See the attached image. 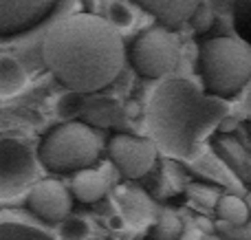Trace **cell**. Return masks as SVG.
<instances>
[{
  "label": "cell",
  "mask_w": 251,
  "mask_h": 240,
  "mask_svg": "<svg viewBox=\"0 0 251 240\" xmlns=\"http://www.w3.org/2000/svg\"><path fill=\"white\" fill-rule=\"evenodd\" d=\"M42 60L71 93H95L124 66L122 31L95 13L60 18L42 38Z\"/></svg>",
  "instance_id": "cell-1"
},
{
  "label": "cell",
  "mask_w": 251,
  "mask_h": 240,
  "mask_svg": "<svg viewBox=\"0 0 251 240\" xmlns=\"http://www.w3.org/2000/svg\"><path fill=\"white\" fill-rule=\"evenodd\" d=\"M227 113L225 99L205 95L190 79L170 77L148 99L146 126L163 154L178 161H194L203 152L205 139L221 126Z\"/></svg>",
  "instance_id": "cell-2"
},
{
  "label": "cell",
  "mask_w": 251,
  "mask_h": 240,
  "mask_svg": "<svg viewBox=\"0 0 251 240\" xmlns=\"http://www.w3.org/2000/svg\"><path fill=\"white\" fill-rule=\"evenodd\" d=\"M205 88L218 99L234 97L251 79V47L238 38L205 40L199 51Z\"/></svg>",
  "instance_id": "cell-3"
},
{
  "label": "cell",
  "mask_w": 251,
  "mask_h": 240,
  "mask_svg": "<svg viewBox=\"0 0 251 240\" xmlns=\"http://www.w3.org/2000/svg\"><path fill=\"white\" fill-rule=\"evenodd\" d=\"M101 154V141L91 126L82 121H66L53 128L40 144V163L57 174H77L91 170Z\"/></svg>",
  "instance_id": "cell-4"
},
{
  "label": "cell",
  "mask_w": 251,
  "mask_h": 240,
  "mask_svg": "<svg viewBox=\"0 0 251 240\" xmlns=\"http://www.w3.org/2000/svg\"><path fill=\"white\" fill-rule=\"evenodd\" d=\"M40 157L33 148L18 137H2L0 141V201L9 203L13 198L29 194L35 183H40Z\"/></svg>",
  "instance_id": "cell-5"
},
{
  "label": "cell",
  "mask_w": 251,
  "mask_h": 240,
  "mask_svg": "<svg viewBox=\"0 0 251 240\" xmlns=\"http://www.w3.org/2000/svg\"><path fill=\"white\" fill-rule=\"evenodd\" d=\"M178 40L165 26H150L134 38L130 47V62L143 77L161 79L178 64Z\"/></svg>",
  "instance_id": "cell-6"
},
{
  "label": "cell",
  "mask_w": 251,
  "mask_h": 240,
  "mask_svg": "<svg viewBox=\"0 0 251 240\" xmlns=\"http://www.w3.org/2000/svg\"><path fill=\"white\" fill-rule=\"evenodd\" d=\"M156 145L152 139L134 135H115L108 141L110 161L126 179H141L156 161Z\"/></svg>",
  "instance_id": "cell-7"
},
{
  "label": "cell",
  "mask_w": 251,
  "mask_h": 240,
  "mask_svg": "<svg viewBox=\"0 0 251 240\" xmlns=\"http://www.w3.org/2000/svg\"><path fill=\"white\" fill-rule=\"evenodd\" d=\"M57 0H0V38L31 31L53 11Z\"/></svg>",
  "instance_id": "cell-8"
},
{
  "label": "cell",
  "mask_w": 251,
  "mask_h": 240,
  "mask_svg": "<svg viewBox=\"0 0 251 240\" xmlns=\"http://www.w3.org/2000/svg\"><path fill=\"white\" fill-rule=\"evenodd\" d=\"M26 205L49 223H64L71 214V192L55 179H42L26 194Z\"/></svg>",
  "instance_id": "cell-9"
},
{
  "label": "cell",
  "mask_w": 251,
  "mask_h": 240,
  "mask_svg": "<svg viewBox=\"0 0 251 240\" xmlns=\"http://www.w3.org/2000/svg\"><path fill=\"white\" fill-rule=\"evenodd\" d=\"M115 203H117L119 212H122L124 223H128L130 227L139 229V227H146V225L156 220L154 201L139 188L119 185L117 192H115Z\"/></svg>",
  "instance_id": "cell-10"
},
{
  "label": "cell",
  "mask_w": 251,
  "mask_h": 240,
  "mask_svg": "<svg viewBox=\"0 0 251 240\" xmlns=\"http://www.w3.org/2000/svg\"><path fill=\"white\" fill-rule=\"evenodd\" d=\"M137 2L165 26H178L192 20L196 9L201 7V0H137Z\"/></svg>",
  "instance_id": "cell-11"
},
{
  "label": "cell",
  "mask_w": 251,
  "mask_h": 240,
  "mask_svg": "<svg viewBox=\"0 0 251 240\" xmlns=\"http://www.w3.org/2000/svg\"><path fill=\"white\" fill-rule=\"evenodd\" d=\"M71 192L82 203H97L108 192V174L104 170H82L71 181Z\"/></svg>",
  "instance_id": "cell-12"
},
{
  "label": "cell",
  "mask_w": 251,
  "mask_h": 240,
  "mask_svg": "<svg viewBox=\"0 0 251 240\" xmlns=\"http://www.w3.org/2000/svg\"><path fill=\"white\" fill-rule=\"evenodd\" d=\"M26 71L16 57L2 55L0 57V97L9 99V97L18 95L25 91L26 86Z\"/></svg>",
  "instance_id": "cell-13"
},
{
  "label": "cell",
  "mask_w": 251,
  "mask_h": 240,
  "mask_svg": "<svg viewBox=\"0 0 251 240\" xmlns=\"http://www.w3.org/2000/svg\"><path fill=\"white\" fill-rule=\"evenodd\" d=\"M216 214L223 220H227L229 225H247L251 212H249L247 203L240 196L225 194V196H218V201H216Z\"/></svg>",
  "instance_id": "cell-14"
},
{
  "label": "cell",
  "mask_w": 251,
  "mask_h": 240,
  "mask_svg": "<svg viewBox=\"0 0 251 240\" xmlns=\"http://www.w3.org/2000/svg\"><path fill=\"white\" fill-rule=\"evenodd\" d=\"M0 240H55L51 234L33 227V225L20 223V220L2 218L0 223Z\"/></svg>",
  "instance_id": "cell-15"
},
{
  "label": "cell",
  "mask_w": 251,
  "mask_h": 240,
  "mask_svg": "<svg viewBox=\"0 0 251 240\" xmlns=\"http://www.w3.org/2000/svg\"><path fill=\"white\" fill-rule=\"evenodd\" d=\"M181 234H183V220L174 212L165 210L152 223L150 240H178Z\"/></svg>",
  "instance_id": "cell-16"
},
{
  "label": "cell",
  "mask_w": 251,
  "mask_h": 240,
  "mask_svg": "<svg viewBox=\"0 0 251 240\" xmlns=\"http://www.w3.org/2000/svg\"><path fill=\"white\" fill-rule=\"evenodd\" d=\"M91 234V225L79 216H69L64 223H60L57 236L60 240H86Z\"/></svg>",
  "instance_id": "cell-17"
},
{
  "label": "cell",
  "mask_w": 251,
  "mask_h": 240,
  "mask_svg": "<svg viewBox=\"0 0 251 240\" xmlns=\"http://www.w3.org/2000/svg\"><path fill=\"white\" fill-rule=\"evenodd\" d=\"M108 22L115 26L117 31H128L134 22V13L128 4L124 2H113L108 9Z\"/></svg>",
  "instance_id": "cell-18"
},
{
  "label": "cell",
  "mask_w": 251,
  "mask_h": 240,
  "mask_svg": "<svg viewBox=\"0 0 251 240\" xmlns=\"http://www.w3.org/2000/svg\"><path fill=\"white\" fill-rule=\"evenodd\" d=\"M192 29L196 31V33H207L209 29H212L214 24V11L209 4H201L199 9H196V13L192 16Z\"/></svg>",
  "instance_id": "cell-19"
},
{
  "label": "cell",
  "mask_w": 251,
  "mask_h": 240,
  "mask_svg": "<svg viewBox=\"0 0 251 240\" xmlns=\"http://www.w3.org/2000/svg\"><path fill=\"white\" fill-rule=\"evenodd\" d=\"M79 106H82L79 93H66V95L57 101V113H60L62 117H71V115H75L79 110Z\"/></svg>",
  "instance_id": "cell-20"
},
{
  "label": "cell",
  "mask_w": 251,
  "mask_h": 240,
  "mask_svg": "<svg viewBox=\"0 0 251 240\" xmlns=\"http://www.w3.org/2000/svg\"><path fill=\"white\" fill-rule=\"evenodd\" d=\"M231 0H209V7L212 9H225Z\"/></svg>",
  "instance_id": "cell-21"
},
{
  "label": "cell",
  "mask_w": 251,
  "mask_h": 240,
  "mask_svg": "<svg viewBox=\"0 0 251 240\" xmlns=\"http://www.w3.org/2000/svg\"><path fill=\"white\" fill-rule=\"evenodd\" d=\"M245 108H247V110H249V117H251V88H249L247 97H245Z\"/></svg>",
  "instance_id": "cell-22"
}]
</instances>
